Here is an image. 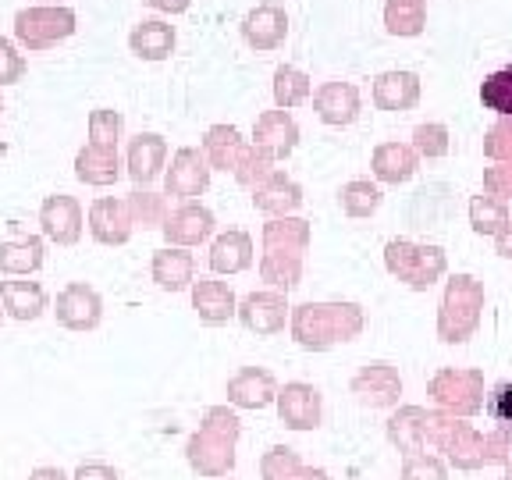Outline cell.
I'll return each instance as SVG.
<instances>
[{
  "instance_id": "cell-1",
  "label": "cell",
  "mask_w": 512,
  "mask_h": 480,
  "mask_svg": "<svg viewBox=\"0 0 512 480\" xmlns=\"http://www.w3.org/2000/svg\"><path fill=\"white\" fill-rule=\"evenodd\" d=\"M424 441L434 452H445L456 470H480V466L505 463L512 448L502 434H480L477 427L463 424L459 416H448L441 409H427Z\"/></svg>"
},
{
  "instance_id": "cell-2",
  "label": "cell",
  "mask_w": 512,
  "mask_h": 480,
  "mask_svg": "<svg viewBox=\"0 0 512 480\" xmlns=\"http://www.w3.org/2000/svg\"><path fill=\"white\" fill-rule=\"evenodd\" d=\"M363 324L367 317L360 303H303L288 313L292 338L306 352H328L335 345L356 342L363 335Z\"/></svg>"
},
{
  "instance_id": "cell-3",
  "label": "cell",
  "mask_w": 512,
  "mask_h": 480,
  "mask_svg": "<svg viewBox=\"0 0 512 480\" xmlns=\"http://www.w3.org/2000/svg\"><path fill=\"white\" fill-rule=\"evenodd\" d=\"M242 438V420L235 409L228 406H210L203 413L200 427L185 441V459H189L192 473L200 477H228L235 470V448Z\"/></svg>"
},
{
  "instance_id": "cell-4",
  "label": "cell",
  "mask_w": 512,
  "mask_h": 480,
  "mask_svg": "<svg viewBox=\"0 0 512 480\" xmlns=\"http://www.w3.org/2000/svg\"><path fill=\"white\" fill-rule=\"evenodd\" d=\"M310 249V221L303 217H271L264 224V256L260 278L274 292H288L303 281V256Z\"/></svg>"
},
{
  "instance_id": "cell-5",
  "label": "cell",
  "mask_w": 512,
  "mask_h": 480,
  "mask_svg": "<svg viewBox=\"0 0 512 480\" xmlns=\"http://www.w3.org/2000/svg\"><path fill=\"white\" fill-rule=\"evenodd\" d=\"M484 310V285L473 274H452L445 281V296L438 310V338L445 345H463L480 328Z\"/></svg>"
},
{
  "instance_id": "cell-6",
  "label": "cell",
  "mask_w": 512,
  "mask_h": 480,
  "mask_svg": "<svg viewBox=\"0 0 512 480\" xmlns=\"http://www.w3.org/2000/svg\"><path fill=\"white\" fill-rule=\"evenodd\" d=\"M384 267L392 278L409 285L413 292H427L448 271V256L441 246H424L413 239H392L384 246Z\"/></svg>"
},
{
  "instance_id": "cell-7",
  "label": "cell",
  "mask_w": 512,
  "mask_h": 480,
  "mask_svg": "<svg viewBox=\"0 0 512 480\" xmlns=\"http://www.w3.org/2000/svg\"><path fill=\"white\" fill-rule=\"evenodd\" d=\"M427 395L448 416H473L484 409V374L473 367H445L427 381Z\"/></svg>"
},
{
  "instance_id": "cell-8",
  "label": "cell",
  "mask_w": 512,
  "mask_h": 480,
  "mask_svg": "<svg viewBox=\"0 0 512 480\" xmlns=\"http://www.w3.org/2000/svg\"><path fill=\"white\" fill-rule=\"evenodd\" d=\"M72 32H75L72 8H50V4H43V8H22L15 15V40L25 50H32V54L57 47Z\"/></svg>"
},
{
  "instance_id": "cell-9",
  "label": "cell",
  "mask_w": 512,
  "mask_h": 480,
  "mask_svg": "<svg viewBox=\"0 0 512 480\" xmlns=\"http://www.w3.org/2000/svg\"><path fill=\"white\" fill-rule=\"evenodd\" d=\"M288 313H292V306H288L285 292L264 288V292H249V296L239 303V310H235V317H239V324L249 331V335L274 338L285 331Z\"/></svg>"
},
{
  "instance_id": "cell-10",
  "label": "cell",
  "mask_w": 512,
  "mask_h": 480,
  "mask_svg": "<svg viewBox=\"0 0 512 480\" xmlns=\"http://www.w3.org/2000/svg\"><path fill=\"white\" fill-rule=\"evenodd\" d=\"M54 317H57V324L68 331H93V328H100V320H104V299H100V292H96L93 285H86V281H72V285H64L61 292H57Z\"/></svg>"
},
{
  "instance_id": "cell-11",
  "label": "cell",
  "mask_w": 512,
  "mask_h": 480,
  "mask_svg": "<svg viewBox=\"0 0 512 480\" xmlns=\"http://www.w3.org/2000/svg\"><path fill=\"white\" fill-rule=\"evenodd\" d=\"M274 406H278L281 424L288 431H317L320 420H324V399L306 381H288L285 388H278Z\"/></svg>"
},
{
  "instance_id": "cell-12",
  "label": "cell",
  "mask_w": 512,
  "mask_h": 480,
  "mask_svg": "<svg viewBox=\"0 0 512 480\" xmlns=\"http://www.w3.org/2000/svg\"><path fill=\"white\" fill-rule=\"evenodd\" d=\"M210 189V164L203 157L200 146H182L171 157V168L164 175V196H178V200H196Z\"/></svg>"
},
{
  "instance_id": "cell-13",
  "label": "cell",
  "mask_w": 512,
  "mask_h": 480,
  "mask_svg": "<svg viewBox=\"0 0 512 480\" xmlns=\"http://www.w3.org/2000/svg\"><path fill=\"white\" fill-rule=\"evenodd\" d=\"M349 392L370 409H392V406H399L402 377L392 363L374 360V363H367V367L356 370V377L349 381Z\"/></svg>"
},
{
  "instance_id": "cell-14",
  "label": "cell",
  "mask_w": 512,
  "mask_h": 480,
  "mask_svg": "<svg viewBox=\"0 0 512 480\" xmlns=\"http://www.w3.org/2000/svg\"><path fill=\"white\" fill-rule=\"evenodd\" d=\"M82 203L68 192H54L47 196L40 207V232L47 242H57V246H75L82 239Z\"/></svg>"
},
{
  "instance_id": "cell-15",
  "label": "cell",
  "mask_w": 512,
  "mask_h": 480,
  "mask_svg": "<svg viewBox=\"0 0 512 480\" xmlns=\"http://www.w3.org/2000/svg\"><path fill=\"white\" fill-rule=\"evenodd\" d=\"M214 228H217L214 214L196 200L171 210V214L164 217V224H160V232H164L168 246H178V249H192V246H200V242H207L210 235H214Z\"/></svg>"
},
{
  "instance_id": "cell-16",
  "label": "cell",
  "mask_w": 512,
  "mask_h": 480,
  "mask_svg": "<svg viewBox=\"0 0 512 480\" xmlns=\"http://www.w3.org/2000/svg\"><path fill=\"white\" fill-rule=\"evenodd\" d=\"M164 164H168V143H164V136H157V132H139V136L128 143L125 168H128V178H132L139 189L157 182V178L164 175Z\"/></svg>"
},
{
  "instance_id": "cell-17",
  "label": "cell",
  "mask_w": 512,
  "mask_h": 480,
  "mask_svg": "<svg viewBox=\"0 0 512 480\" xmlns=\"http://www.w3.org/2000/svg\"><path fill=\"white\" fill-rule=\"evenodd\" d=\"M224 392L235 409H267L278 395V381L267 367H242L228 377Z\"/></svg>"
},
{
  "instance_id": "cell-18",
  "label": "cell",
  "mask_w": 512,
  "mask_h": 480,
  "mask_svg": "<svg viewBox=\"0 0 512 480\" xmlns=\"http://www.w3.org/2000/svg\"><path fill=\"white\" fill-rule=\"evenodd\" d=\"M192 310H196V317L207 324V328H221V324H228V320L235 317V310H239V299H235V292L228 288V281H217V278H200L192 281Z\"/></svg>"
},
{
  "instance_id": "cell-19",
  "label": "cell",
  "mask_w": 512,
  "mask_h": 480,
  "mask_svg": "<svg viewBox=\"0 0 512 480\" xmlns=\"http://www.w3.org/2000/svg\"><path fill=\"white\" fill-rule=\"evenodd\" d=\"M132 217H128L125 200H114V196H100L89 207V235H93L100 246H125L132 239Z\"/></svg>"
},
{
  "instance_id": "cell-20",
  "label": "cell",
  "mask_w": 512,
  "mask_h": 480,
  "mask_svg": "<svg viewBox=\"0 0 512 480\" xmlns=\"http://www.w3.org/2000/svg\"><path fill=\"white\" fill-rule=\"evenodd\" d=\"M253 146L274 160H285L299 146V125L288 111H264L253 125Z\"/></svg>"
},
{
  "instance_id": "cell-21",
  "label": "cell",
  "mask_w": 512,
  "mask_h": 480,
  "mask_svg": "<svg viewBox=\"0 0 512 480\" xmlns=\"http://www.w3.org/2000/svg\"><path fill=\"white\" fill-rule=\"evenodd\" d=\"M313 111L324 125H352L360 118V89L352 82H324V86L313 93Z\"/></svg>"
},
{
  "instance_id": "cell-22",
  "label": "cell",
  "mask_w": 512,
  "mask_h": 480,
  "mask_svg": "<svg viewBox=\"0 0 512 480\" xmlns=\"http://www.w3.org/2000/svg\"><path fill=\"white\" fill-rule=\"evenodd\" d=\"M288 36V15L281 4H260L242 18V40L253 50H278Z\"/></svg>"
},
{
  "instance_id": "cell-23",
  "label": "cell",
  "mask_w": 512,
  "mask_h": 480,
  "mask_svg": "<svg viewBox=\"0 0 512 480\" xmlns=\"http://www.w3.org/2000/svg\"><path fill=\"white\" fill-rule=\"evenodd\" d=\"M253 207L271 217H292L303 207V185L292 182L285 171H274L267 182H260L253 189Z\"/></svg>"
},
{
  "instance_id": "cell-24",
  "label": "cell",
  "mask_w": 512,
  "mask_h": 480,
  "mask_svg": "<svg viewBox=\"0 0 512 480\" xmlns=\"http://www.w3.org/2000/svg\"><path fill=\"white\" fill-rule=\"evenodd\" d=\"M150 274L157 281V288L164 292H185L192 285V274H196V260H192L189 249H178V246H164L153 253V264Z\"/></svg>"
},
{
  "instance_id": "cell-25",
  "label": "cell",
  "mask_w": 512,
  "mask_h": 480,
  "mask_svg": "<svg viewBox=\"0 0 512 480\" xmlns=\"http://www.w3.org/2000/svg\"><path fill=\"white\" fill-rule=\"evenodd\" d=\"M246 139L235 125H210L203 136V157H207L210 171H235L239 168L242 153H246Z\"/></svg>"
},
{
  "instance_id": "cell-26",
  "label": "cell",
  "mask_w": 512,
  "mask_h": 480,
  "mask_svg": "<svg viewBox=\"0 0 512 480\" xmlns=\"http://www.w3.org/2000/svg\"><path fill=\"white\" fill-rule=\"evenodd\" d=\"M0 306L11 320H36L47 310V292H43L40 281H0Z\"/></svg>"
},
{
  "instance_id": "cell-27",
  "label": "cell",
  "mask_w": 512,
  "mask_h": 480,
  "mask_svg": "<svg viewBox=\"0 0 512 480\" xmlns=\"http://www.w3.org/2000/svg\"><path fill=\"white\" fill-rule=\"evenodd\" d=\"M420 100V79L413 72H384L374 79L377 111H413Z\"/></svg>"
},
{
  "instance_id": "cell-28",
  "label": "cell",
  "mask_w": 512,
  "mask_h": 480,
  "mask_svg": "<svg viewBox=\"0 0 512 480\" xmlns=\"http://www.w3.org/2000/svg\"><path fill=\"white\" fill-rule=\"evenodd\" d=\"M370 168H374V178L384 185H402L416 175L420 168V157H416L413 146L406 143H381L370 157Z\"/></svg>"
},
{
  "instance_id": "cell-29",
  "label": "cell",
  "mask_w": 512,
  "mask_h": 480,
  "mask_svg": "<svg viewBox=\"0 0 512 480\" xmlns=\"http://www.w3.org/2000/svg\"><path fill=\"white\" fill-rule=\"evenodd\" d=\"M424 424H427L424 406H399L392 413V420H388V441L399 448L402 456H420V452H427Z\"/></svg>"
},
{
  "instance_id": "cell-30",
  "label": "cell",
  "mask_w": 512,
  "mask_h": 480,
  "mask_svg": "<svg viewBox=\"0 0 512 480\" xmlns=\"http://www.w3.org/2000/svg\"><path fill=\"white\" fill-rule=\"evenodd\" d=\"M43 239L40 235H18V239L0 242V274L8 278H29L43 267Z\"/></svg>"
},
{
  "instance_id": "cell-31",
  "label": "cell",
  "mask_w": 512,
  "mask_h": 480,
  "mask_svg": "<svg viewBox=\"0 0 512 480\" xmlns=\"http://www.w3.org/2000/svg\"><path fill=\"white\" fill-rule=\"evenodd\" d=\"M253 264V239L239 228L221 232L210 246V271L214 274H242Z\"/></svg>"
},
{
  "instance_id": "cell-32",
  "label": "cell",
  "mask_w": 512,
  "mask_h": 480,
  "mask_svg": "<svg viewBox=\"0 0 512 480\" xmlns=\"http://www.w3.org/2000/svg\"><path fill=\"white\" fill-rule=\"evenodd\" d=\"M75 178L82 185H114L121 178V157L118 150L86 143L75 153Z\"/></svg>"
},
{
  "instance_id": "cell-33",
  "label": "cell",
  "mask_w": 512,
  "mask_h": 480,
  "mask_svg": "<svg viewBox=\"0 0 512 480\" xmlns=\"http://www.w3.org/2000/svg\"><path fill=\"white\" fill-rule=\"evenodd\" d=\"M128 50L139 57V61H164L175 50V25L150 18V22H139L128 36Z\"/></svg>"
},
{
  "instance_id": "cell-34",
  "label": "cell",
  "mask_w": 512,
  "mask_h": 480,
  "mask_svg": "<svg viewBox=\"0 0 512 480\" xmlns=\"http://www.w3.org/2000/svg\"><path fill=\"white\" fill-rule=\"evenodd\" d=\"M427 25V0H388L384 29L392 36H420Z\"/></svg>"
},
{
  "instance_id": "cell-35",
  "label": "cell",
  "mask_w": 512,
  "mask_h": 480,
  "mask_svg": "<svg viewBox=\"0 0 512 480\" xmlns=\"http://www.w3.org/2000/svg\"><path fill=\"white\" fill-rule=\"evenodd\" d=\"M310 75L296 64H281L274 72V104L278 111H288V107H299L303 100H310Z\"/></svg>"
},
{
  "instance_id": "cell-36",
  "label": "cell",
  "mask_w": 512,
  "mask_h": 480,
  "mask_svg": "<svg viewBox=\"0 0 512 480\" xmlns=\"http://www.w3.org/2000/svg\"><path fill=\"white\" fill-rule=\"evenodd\" d=\"M381 189H377L374 182H367V178H356V182L342 185V192H338V203H342V210L349 217H356V221H363V217H374L377 210H381Z\"/></svg>"
},
{
  "instance_id": "cell-37",
  "label": "cell",
  "mask_w": 512,
  "mask_h": 480,
  "mask_svg": "<svg viewBox=\"0 0 512 480\" xmlns=\"http://www.w3.org/2000/svg\"><path fill=\"white\" fill-rule=\"evenodd\" d=\"M509 221L512 217H509L505 200H495V196H488V192H480V196L470 200V224L477 235H491V239H495Z\"/></svg>"
},
{
  "instance_id": "cell-38",
  "label": "cell",
  "mask_w": 512,
  "mask_h": 480,
  "mask_svg": "<svg viewBox=\"0 0 512 480\" xmlns=\"http://www.w3.org/2000/svg\"><path fill=\"white\" fill-rule=\"evenodd\" d=\"M128 217H132V224H139L143 232H150V228H160L164 224V217H168V203H164V196L153 189H136L128 192Z\"/></svg>"
},
{
  "instance_id": "cell-39",
  "label": "cell",
  "mask_w": 512,
  "mask_h": 480,
  "mask_svg": "<svg viewBox=\"0 0 512 480\" xmlns=\"http://www.w3.org/2000/svg\"><path fill=\"white\" fill-rule=\"evenodd\" d=\"M125 132V118L114 107H96L89 114V143L104 146V150H118V139Z\"/></svg>"
},
{
  "instance_id": "cell-40",
  "label": "cell",
  "mask_w": 512,
  "mask_h": 480,
  "mask_svg": "<svg viewBox=\"0 0 512 480\" xmlns=\"http://www.w3.org/2000/svg\"><path fill=\"white\" fill-rule=\"evenodd\" d=\"M480 104L502 114V118H512V68L491 72L488 79L480 82Z\"/></svg>"
},
{
  "instance_id": "cell-41",
  "label": "cell",
  "mask_w": 512,
  "mask_h": 480,
  "mask_svg": "<svg viewBox=\"0 0 512 480\" xmlns=\"http://www.w3.org/2000/svg\"><path fill=\"white\" fill-rule=\"evenodd\" d=\"M274 164H278V160L267 157V153L260 150V146L249 143L246 153H242V160H239V168H235L232 175H235V182H239V185H246V189H256V185L267 182V178H271L274 171H278Z\"/></svg>"
},
{
  "instance_id": "cell-42",
  "label": "cell",
  "mask_w": 512,
  "mask_h": 480,
  "mask_svg": "<svg viewBox=\"0 0 512 480\" xmlns=\"http://www.w3.org/2000/svg\"><path fill=\"white\" fill-rule=\"evenodd\" d=\"M299 466H303V459H299L296 448L274 445L260 456V480H288Z\"/></svg>"
},
{
  "instance_id": "cell-43",
  "label": "cell",
  "mask_w": 512,
  "mask_h": 480,
  "mask_svg": "<svg viewBox=\"0 0 512 480\" xmlns=\"http://www.w3.org/2000/svg\"><path fill=\"white\" fill-rule=\"evenodd\" d=\"M413 150L416 157L438 160L448 153V128L441 121H427V125H416L413 132Z\"/></svg>"
},
{
  "instance_id": "cell-44",
  "label": "cell",
  "mask_w": 512,
  "mask_h": 480,
  "mask_svg": "<svg viewBox=\"0 0 512 480\" xmlns=\"http://www.w3.org/2000/svg\"><path fill=\"white\" fill-rule=\"evenodd\" d=\"M488 413H491V420H495V434H502L512 445V381H502L495 392H491Z\"/></svg>"
},
{
  "instance_id": "cell-45",
  "label": "cell",
  "mask_w": 512,
  "mask_h": 480,
  "mask_svg": "<svg viewBox=\"0 0 512 480\" xmlns=\"http://www.w3.org/2000/svg\"><path fill=\"white\" fill-rule=\"evenodd\" d=\"M399 480H448V466L441 463L438 456H427V452H420V456L402 459Z\"/></svg>"
},
{
  "instance_id": "cell-46",
  "label": "cell",
  "mask_w": 512,
  "mask_h": 480,
  "mask_svg": "<svg viewBox=\"0 0 512 480\" xmlns=\"http://www.w3.org/2000/svg\"><path fill=\"white\" fill-rule=\"evenodd\" d=\"M484 157H491L495 164L512 160V118H502L488 128V136H484Z\"/></svg>"
},
{
  "instance_id": "cell-47",
  "label": "cell",
  "mask_w": 512,
  "mask_h": 480,
  "mask_svg": "<svg viewBox=\"0 0 512 480\" xmlns=\"http://www.w3.org/2000/svg\"><path fill=\"white\" fill-rule=\"evenodd\" d=\"M484 192L495 200H512V160L484 168Z\"/></svg>"
},
{
  "instance_id": "cell-48",
  "label": "cell",
  "mask_w": 512,
  "mask_h": 480,
  "mask_svg": "<svg viewBox=\"0 0 512 480\" xmlns=\"http://www.w3.org/2000/svg\"><path fill=\"white\" fill-rule=\"evenodd\" d=\"M22 75H25V57L18 54L15 43L0 36V86H15Z\"/></svg>"
},
{
  "instance_id": "cell-49",
  "label": "cell",
  "mask_w": 512,
  "mask_h": 480,
  "mask_svg": "<svg viewBox=\"0 0 512 480\" xmlns=\"http://www.w3.org/2000/svg\"><path fill=\"white\" fill-rule=\"evenodd\" d=\"M72 480H121L118 470L107 463H82L79 470L72 473Z\"/></svg>"
},
{
  "instance_id": "cell-50",
  "label": "cell",
  "mask_w": 512,
  "mask_h": 480,
  "mask_svg": "<svg viewBox=\"0 0 512 480\" xmlns=\"http://www.w3.org/2000/svg\"><path fill=\"white\" fill-rule=\"evenodd\" d=\"M153 11H164V15H182V11H189L192 0H146Z\"/></svg>"
},
{
  "instance_id": "cell-51",
  "label": "cell",
  "mask_w": 512,
  "mask_h": 480,
  "mask_svg": "<svg viewBox=\"0 0 512 480\" xmlns=\"http://www.w3.org/2000/svg\"><path fill=\"white\" fill-rule=\"evenodd\" d=\"M495 249H498V256H505V260H512V221L505 224L502 232L495 235Z\"/></svg>"
},
{
  "instance_id": "cell-52",
  "label": "cell",
  "mask_w": 512,
  "mask_h": 480,
  "mask_svg": "<svg viewBox=\"0 0 512 480\" xmlns=\"http://www.w3.org/2000/svg\"><path fill=\"white\" fill-rule=\"evenodd\" d=\"M29 480H72V477H68L61 466H36V470L29 473Z\"/></svg>"
},
{
  "instance_id": "cell-53",
  "label": "cell",
  "mask_w": 512,
  "mask_h": 480,
  "mask_svg": "<svg viewBox=\"0 0 512 480\" xmlns=\"http://www.w3.org/2000/svg\"><path fill=\"white\" fill-rule=\"evenodd\" d=\"M288 480H331V477H328V470H320V466H299Z\"/></svg>"
},
{
  "instance_id": "cell-54",
  "label": "cell",
  "mask_w": 512,
  "mask_h": 480,
  "mask_svg": "<svg viewBox=\"0 0 512 480\" xmlns=\"http://www.w3.org/2000/svg\"><path fill=\"white\" fill-rule=\"evenodd\" d=\"M502 480H512V466H509V470H505V477Z\"/></svg>"
},
{
  "instance_id": "cell-55",
  "label": "cell",
  "mask_w": 512,
  "mask_h": 480,
  "mask_svg": "<svg viewBox=\"0 0 512 480\" xmlns=\"http://www.w3.org/2000/svg\"><path fill=\"white\" fill-rule=\"evenodd\" d=\"M0 118H4V100H0Z\"/></svg>"
},
{
  "instance_id": "cell-56",
  "label": "cell",
  "mask_w": 512,
  "mask_h": 480,
  "mask_svg": "<svg viewBox=\"0 0 512 480\" xmlns=\"http://www.w3.org/2000/svg\"><path fill=\"white\" fill-rule=\"evenodd\" d=\"M0 324H4V306H0Z\"/></svg>"
}]
</instances>
